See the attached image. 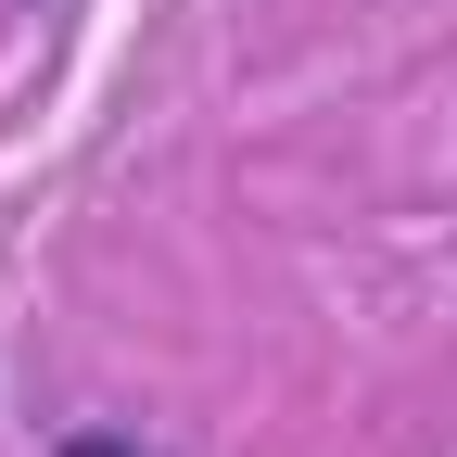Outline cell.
Returning <instances> with one entry per match:
<instances>
[{"instance_id":"6da1fadb","label":"cell","mask_w":457,"mask_h":457,"mask_svg":"<svg viewBox=\"0 0 457 457\" xmlns=\"http://www.w3.org/2000/svg\"><path fill=\"white\" fill-rule=\"evenodd\" d=\"M51 457H165V445H140V432H102V420H89V432H64V445H51Z\"/></svg>"}]
</instances>
